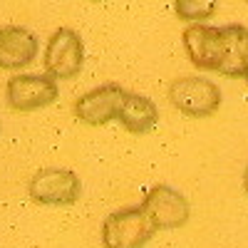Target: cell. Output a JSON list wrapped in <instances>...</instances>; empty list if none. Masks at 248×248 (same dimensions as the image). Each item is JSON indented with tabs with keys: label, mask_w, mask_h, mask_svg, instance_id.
<instances>
[{
	"label": "cell",
	"mask_w": 248,
	"mask_h": 248,
	"mask_svg": "<svg viewBox=\"0 0 248 248\" xmlns=\"http://www.w3.org/2000/svg\"><path fill=\"white\" fill-rule=\"evenodd\" d=\"M243 79H246V85H248V72H246V77H243Z\"/></svg>",
	"instance_id": "5bb4252c"
},
{
	"label": "cell",
	"mask_w": 248,
	"mask_h": 248,
	"mask_svg": "<svg viewBox=\"0 0 248 248\" xmlns=\"http://www.w3.org/2000/svg\"><path fill=\"white\" fill-rule=\"evenodd\" d=\"M127 90L117 82H107L102 87H94L75 99V117L87 127H105V124L119 119L122 107L127 102Z\"/></svg>",
	"instance_id": "5b68a950"
},
{
	"label": "cell",
	"mask_w": 248,
	"mask_h": 248,
	"mask_svg": "<svg viewBox=\"0 0 248 248\" xmlns=\"http://www.w3.org/2000/svg\"><path fill=\"white\" fill-rule=\"evenodd\" d=\"M119 124L129 134H149L159 124V109L149 97H144L139 92H129L119 114Z\"/></svg>",
	"instance_id": "30bf717a"
},
{
	"label": "cell",
	"mask_w": 248,
	"mask_h": 248,
	"mask_svg": "<svg viewBox=\"0 0 248 248\" xmlns=\"http://www.w3.org/2000/svg\"><path fill=\"white\" fill-rule=\"evenodd\" d=\"M144 214L149 216L156 231H174L189 221L191 216V203L181 191L171 189L167 184H156L144 194L141 201Z\"/></svg>",
	"instance_id": "8992f818"
},
{
	"label": "cell",
	"mask_w": 248,
	"mask_h": 248,
	"mask_svg": "<svg viewBox=\"0 0 248 248\" xmlns=\"http://www.w3.org/2000/svg\"><path fill=\"white\" fill-rule=\"evenodd\" d=\"M243 189H246V194H248V167H246V174H243Z\"/></svg>",
	"instance_id": "4fadbf2b"
},
{
	"label": "cell",
	"mask_w": 248,
	"mask_h": 248,
	"mask_svg": "<svg viewBox=\"0 0 248 248\" xmlns=\"http://www.w3.org/2000/svg\"><path fill=\"white\" fill-rule=\"evenodd\" d=\"M156 233L154 223L141 206L112 211L102 223V246L105 248H144Z\"/></svg>",
	"instance_id": "6da1fadb"
},
{
	"label": "cell",
	"mask_w": 248,
	"mask_h": 248,
	"mask_svg": "<svg viewBox=\"0 0 248 248\" xmlns=\"http://www.w3.org/2000/svg\"><path fill=\"white\" fill-rule=\"evenodd\" d=\"M37 35L20 25L0 28V70H25L37 57Z\"/></svg>",
	"instance_id": "9c48e42d"
},
{
	"label": "cell",
	"mask_w": 248,
	"mask_h": 248,
	"mask_svg": "<svg viewBox=\"0 0 248 248\" xmlns=\"http://www.w3.org/2000/svg\"><path fill=\"white\" fill-rule=\"evenodd\" d=\"M218 0H174V13L184 23H203L216 13Z\"/></svg>",
	"instance_id": "7c38bea8"
},
{
	"label": "cell",
	"mask_w": 248,
	"mask_h": 248,
	"mask_svg": "<svg viewBox=\"0 0 248 248\" xmlns=\"http://www.w3.org/2000/svg\"><path fill=\"white\" fill-rule=\"evenodd\" d=\"M246 3H248V0H246Z\"/></svg>",
	"instance_id": "2e32d148"
},
{
	"label": "cell",
	"mask_w": 248,
	"mask_h": 248,
	"mask_svg": "<svg viewBox=\"0 0 248 248\" xmlns=\"http://www.w3.org/2000/svg\"><path fill=\"white\" fill-rule=\"evenodd\" d=\"M90 3H102V0H90Z\"/></svg>",
	"instance_id": "9a60e30c"
},
{
	"label": "cell",
	"mask_w": 248,
	"mask_h": 248,
	"mask_svg": "<svg viewBox=\"0 0 248 248\" xmlns=\"http://www.w3.org/2000/svg\"><path fill=\"white\" fill-rule=\"evenodd\" d=\"M82 65H85V40H82V35L72 28H57L45 45V75H50L52 79H72L79 75Z\"/></svg>",
	"instance_id": "3957f363"
},
{
	"label": "cell",
	"mask_w": 248,
	"mask_h": 248,
	"mask_svg": "<svg viewBox=\"0 0 248 248\" xmlns=\"http://www.w3.org/2000/svg\"><path fill=\"white\" fill-rule=\"evenodd\" d=\"M28 194L40 206H72L82 196V181L72 169L45 167L32 174Z\"/></svg>",
	"instance_id": "277c9868"
},
{
	"label": "cell",
	"mask_w": 248,
	"mask_h": 248,
	"mask_svg": "<svg viewBox=\"0 0 248 248\" xmlns=\"http://www.w3.org/2000/svg\"><path fill=\"white\" fill-rule=\"evenodd\" d=\"M169 102L174 109H179L186 117L203 119L218 112L221 107V90L216 82L189 75V77H179L169 85Z\"/></svg>",
	"instance_id": "7a4b0ae2"
},
{
	"label": "cell",
	"mask_w": 248,
	"mask_h": 248,
	"mask_svg": "<svg viewBox=\"0 0 248 248\" xmlns=\"http://www.w3.org/2000/svg\"><path fill=\"white\" fill-rule=\"evenodd\" d=\"M226 35V55H223V65H221V75L238 79L246 77L248 72V28L243 25H226L223 28Z\"/></svg>",
	"instance_id": "8fae6325"
},
{
	"label": "cell",
	"mask_w": 248,
	"mask_h": 248,
	"mask_svg": "<svg viewBox=\"0 0 248 248\" xmlns=\"http://www.w3.org/2000/svg\"><path fill=\"white\" fill-rule=\"evenodd\" d=\"M60 97L57 79L50 75H13L5 85V102L13 112H35Z\"/></svg>",
	"instance_id": "52a82bcc"
},
{
	"label": "cell",
	"mask_w": 248,
	"mask_h": 248,
	"mask_svg": "<svg viewBox=\"0 0 248 248\" xmlns=\"http://www.w3.org/2000/svg\"><path fill=\"white\" fill-rule=\"evenodd\" d=\"M181 40H184L186 57H189V62L196 70H209V72H218L221 70L223 55H226L223 28L194 23V25H189L184 30Z\"/></svg>",
	"instance_id": "ba28073f"
}]
</instances>
